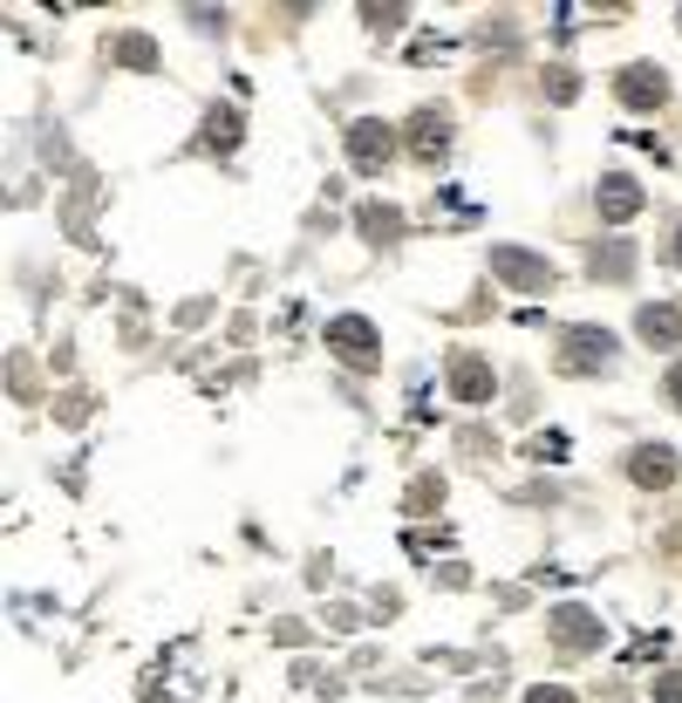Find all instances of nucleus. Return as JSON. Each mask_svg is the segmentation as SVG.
Masks as SVG:
<instances>
[{
    "label": "nucleus",
    "instance_id": "14",
    "mask_svg": "<svg viewBox=\"0 0 682 703\" xmlns=\"http://www.w3.org/2000/svg\"><path fill=\"white\" fill-rule=\"evenodd\" d=\"M533 451H539V458H546V464H559V458H567V438H559V431H553V438H539V444H533Z\"/></svg>",
    "mask_w": 682,
    "mask_h": 703
},
{
    "label": "nucleus",
    "instance_id": "2",
    "mask_svg": "<svg viewBox=\"0 0 682 703\" xmlns=\"http://www.w3.org/2000/svg\"><path fill=\"white\" fill-rule=\"evenodd\" d=\"M492 273H499V281H512L518 294H546L553 287V266L533 260V253H518V246H492Z\"/></svg>",
    "mask_w": 682,
    "mask_h": 703
},
{
    "label": "nucleus",
    "instance_id": "5",
    "mask_svg": "<svg viewBox=\"0 0 682 703\" xmlns=\"http://www.w3.org/2000/svg\"><path fill=\"white\" fill-rule=\"evenodd\" d=\"M553 642L559 649H600V621L587 608H559L553 615Z\"/></svg>",
    "mask_w": 682,
    "mask_h": 703
},
{
    "label": "nucleus",
    "instance_id": "6",
    "mask_svg": "<svg viewBox=\"0 0 682 703\" xmlns=\"http://www.w3.org/2000/svg\"><path fill=\"white\" fill-rule=\"evenodd\" d=\"M567 348H574V369H608V356H615V335L608 328H567Z\"/></svg>",
    "mask_w": 682,
    "mask_h": 703
},
{
    "label": "nucleus",
    "instance_id": "11",
    "mask_svg": "<svg viewBox=\"0 0 682 703\" xmlns=\"http://www.w3.org/2000/svg\"><path fill=\"white\" fill-rule=\"evenodd\" d=\"M628 266H634L628 246H594V273H608V281H628Z\"/></svg>",
    "mask_w": 682,
    "mask_h": 703
},
{
    "label": "nucleus",
    "instance_id": "17",
    "mask_svg": "<svg viewBox=\"0 0 682 703\" xmlns=\"http://www.w3.org/2000/svg\"><path fill=\"white\" fill-rule=\"evenodd\" d=\"M669 397H675V410H682V363L669 369Z\"/></svg>",
    "mask_w": 682,
    "mask_h": 703
},
{
    "label": "nucleus",
    "instance_id": "18",
    "mask_svg": "<svg viewBox=\"0 0 682 703\" xmlns=\"http://www.w3.org/2000/svg\"><path fill=\"white\" fill-rule=\"evenodd\" d=\"M675 266H682V225H675Z\"/></svg>",
    "mask_w": 682,
    "mask_h": 703
},
{
    "label": "nucleus",
    "instance_id": "3",
    "mask_svg": "<svg viewBox=\"0 0 682 703\" xmlns=\"http://www.w3.org/2000/svg\"><path fill=\"white\" fill-rule=\"evenodd\" d=\"M615 96H621L628 109H655V103L669 96V83H662V69H649V62H634V69H621V83H615Z\"/></svg>",
    "mask_w": 682,
    "mask_h": 703
},
{
    "label": "nucleus",
    "instance_id": "7",
    "mask_svg": "<svg viewBox=\"0 0 682 703\" xmlns=\"http://www.w3.org/2000/svg\"><path fill=\"white\" fill-rule=\"evenodd\" d=\"M628 472H634V485H669V479H675V451H669V444H641V451L628 458Z\"/></svg>",
    "mask_w": 682,
    "mask_h": 703
},
{
    "label": "nucleus",
    "instance_id": "10",
    "mask_svg": "<svg viewBox=\"0 0 682 703\" xmlns=\"http://www.w3.org/2000/svg\"><path fill=\"white\" fill-rule=\"evenodd\" d=\"M634 328H641V342H662V348L682 342V315H675V307H641Z\"/></svg>",
    "mask_w": 682,
    "mask_h": 703
},
{
    "label": "nucleus",
    "instance_id": "4",
    "mask_svg": "<svg viewBox=\"0 0 682 703\" xmlns=\"http://www.w3.org/2000/svg\"><path fill=\"white\" fill-rule=\"evenodd\" d=\"M389 124H376V116H363V124H348V158L363 165V171H376L382 158H389Z\"/></svg>",
    "mask_w": 682,
    "mask_h": 703
},
{
    "label": "nucleus",
    "instance_id": "13",
    "mask_svg": "<svg viewBox=\"0 0 682 703\" xmlns=\"http://www.w3.org/2000/svg\"><path fill=\"white\" fill-rule=\"evenodd\" d=\"M444 144H451L444 116H417V150H423V158H430V150H444Z\"/></svg>",
    "mask_w": 682,
    "mask_h": 703
},
{
    "label": "nucleus",
    "instance_id": "1",
    "mask_svg": "<svg viewBox=\"0 0 682 703\" xmlns=\"http://www.w3.org/2000/svg\"><path fill=\"white\" fill-rule=\"evenodd\" d=\"M328 348H335L348 369H369V363H376V348H382V335H376L363 315H342V322H328Z\"/></svg>",
    "mask_w": 682,
    "mask_h": 703
},
{
    "label": "nucleus",
    "instance_id": "12",
    "mask_svg": "<svg viewBox=\"0 0 682 703\" xmlns=\"http://www.w3.org/2000/svg\"><path fill=\"white\" fill-rule=\"evenodd\" d=\"M363 232H376V240H396V232H403V212H389V206H363Z\"/></svg>",
    "mask_w": 682,
    "mask_h": 703
},
{
    "label": "nucleus",
    "instance_id": "16",
    "mask_svg": "<svg viewBox=\"0 0 682 703\" xmlns=\"http://www.w3.org/2000/svg\"><path fill=\"white\" fill-rule=\"evenodd\" d=\"M526 703H574V696H567V690H546V683H539V690H533Z\"/></svg>",
    "mask_w": 682,
    "mask_h": 703
},
{
    "label": "nucleus",
    "instance_id": "9",
    "mask_svg": "<svg viewBox=\"0 0 682 703\" xmlns=\"http://www.w3.org/2000/svg\"><path fill=\"white\" fill-rule=\"evenodd\" d=\"M451 382H458V397H464V403H485V397H492V363H478V356H458Z\"/></svg>",
    "mask_w": 682,
    "mask_h": 703
},
{
    "label": "nucleus",
    "instance_id": "15",
    "mask_svg": "<svg viewBox=\"0 0 682 703\" xmlns=\"http://www.w3.org/2000/svg\"><path fill=\"white\" fill-rule=\"evenodd\" d=\"M655 703H682V670H675V676H662V683H655Z\"/></svg>",
    "mask_w": 682,
    "mask_h": 703
},
{
    "label": "nucleus",
    "instance_id": "8",
    "mask_svg": "<svg viewBox=\"0 0 682 703\" xmlns=\"http://www.w3.org/2000/svg\"><path fill=\"white\" fill-rule=\"evenodd\" d=\"M641 212V185L634 178H600V219H634Z\"/></svg>",
    "mask_w": 682,
    "mask_h": 703
}]
</instances>
